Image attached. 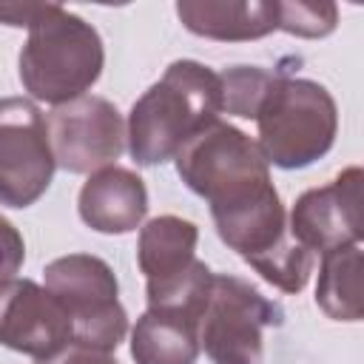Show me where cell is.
<instances>
[{
  "mask_svg": "<svg viewBox=\"0 0 364 364\" xmlns=\"http://www.w3.org/2000/svg\"><path fill=\"white\" fill-rule=\"evenodd\" d=\"M46 117L26 97H0V205L28 208L54 179Z\"/></svg>",
  "mask_w": 364,
  "mask_h": 364,
  "instance_id": "obj_7",
  "label": "cell"
},
{
  "mask_svg": "<svg viewBox=\"0 0 364 364\" xmlns=\"http://www.w3.org/2000/svg\"><path fill=\"white\" fill-rule=\"evenodd\" d=\"M282 321V307L250 282L213 273L210 296L199 316V350L213 364H262L264 330Z\"/></svg>",
  "mask_w": 364,
  "mask_h": 364,
  "instance_id": "obj_6",
  "label": "cell"
},
{
  "mask_svg": "<svg viewBox=\"0 0 364 364\" xmlns=\"http://www.w3.org/2000/svg\"><path fill=\"white\" fill-rule=\"evenodd\" d=\"M256 145L267 165L296 171L313 165L333 148L338 108L321 82L279 74L256 114Z\"/></svg>",
  "mask_w": 364,
  "mask_h": 364,
  "instance_id": "obj_3",
  "label": "cell"
},
{
  "mask_svg": "<svg viewBox=\"0 0 364 364\" xmlns=\"http://www.w3.org/2000/svg\"><path fill=\"white\" fill-rule=\"evenodd\" d=\"M80 219L97 233H131L148 213L145 182L119 165L94 171L77 196Z\"/></svg>",
  "mask_w": 364,
  "mask_h": 364,
  "instance_id": "obj_11",
  "label": "cell"
},
{
  "mask_svg": "<svg viewBox=\"0 0 364 364\" xmlns=\"http://www.w3.org/2000/svg\"><path fill=\"white\" fill-rule=\"evenodd\" d=\"M196 242L199 228L191 219L165 213L145 222L136 242V264L145 273V284L168 282L185 273L196 262Z\"/></svg>",
  "mask_w": 364,
  "mask_h": 364,
  "instance_id": "obj_14",
  "label": "cell"
},
{
  "mask_svg": "<svg viewBox=\"0 0 364 364\" xmlns=\"http://www.w3.org/2000/svg\"><path fill=\"white\" fill-rule=\"evenodd\" d=\"M210 216H213L219 239L230 250H236L250 267L293 239L287 228L284 205L273 185L262 191L259 196L242 205L225 208V210H213Z\"/></svg>",
  "mask_w": 364,
  "mask_h": 364,
  "instance_id": "obj_12",
  "label": "cell"
},
{
  "mask_svg": "<svg viewBox=\"0 0 364 364\" xmlns=\"http://www.w3.org/2000/svg\"><path fill=\"white\" fill-rule=\"evenodd\" d=\"M37 364H119V361L111 353H100V350H91V347L68 344L60 353H54L48 358H40Z\"/></svg>",
  "mask_w": 364,
  "mask_h": 364,
  "instance_id": "obj_21",
  "label": "cell"
},
{
  "mask_svg": "<svg viewBox=\"0 0 364 364\" xmlns=\"http://www.w3.org/2000/svg\"><path fill=\"white\" fill-rule=\"evenodd\" d=\"M23 262H26V242L20 230L6 216H0V282L14 279Z\"/></svg>",
  "mask_w": 364,
  "mask_h": 364,
  "instance_id": "obj_20",
  "label": "cell"
},
{
  "mask_svg": "<svg viewBox=\"0 0 364 364\" xmlns=\"http://www.w3.org/2000/svg\"><path fill=\"white\" fill-rule=\"evenodd\" d=\"M43 3H0V23L3 26H31L40 14Z\"/></svg>",
  "mask_w": 364,
  "mask_h": 364,
  "instance_id": "obj_22",
  "label": "cell"
},
{
  "mask_svg": "<svg viewBox=\"0 0 364 364\" xmlns=\"http://www.w3.org/2000/svg\"><path fill=\"white\" fill-rule=\"evenodd\" d=\"M173 159L182 182L208 199L210 213L242 205L273 185L270 165L256 139L225 119H213L196 131Z\"/></svg>",
  "mask_w": 364,
  "mask_h": 364,
  "instance_id": "obj_4",
  "label": "cell"
},
{
  "mask_svg": "<svg viewBox=\"0 0 364 364\" xmlns=\"http://www.w3.org/2000/svg\"><path fill=\"white\" fill-rule=\"evenodd\" d=\"M0 344L37 361L48 358L71 344V318L37 282L6 279L0 282Z\"/></svg>",
  "mask_w": 364,
  "mask_h": 364,
  "instance_id": "obj_10",
  "label": "cell"
},
{
  "mask_svg": "<svg viewBox=\"0 0 364 364\" xmlns=\"http://www.w3.org/2000/svg\"><path fill=\"white\" fill-rule=\"evenodd\" d=\"M210 284H213V273L210 267L196 259L185 273L168 279V282H156V284H145L148 293V310H159V313H173L191 321H199L208 296H210Z\"/></svg>",
  "mask_w": 364,
  "mask_h": 364,
  "instance_id": "obj_17",
  "label": "cell"
},
{
  "mask_svg": "<svg viewBox=\"0 0 364 364\" xmlns=\"http://www.w3.org/2000/svg\"><path fill=\"white\" fill-rule=\"evenodd\" d=\"M361 182L358 165L344 168L333 182L304 191L290 208V236L313 256L361 242Z\"/></svg>",
  "mask_w": 364,
  "mask_h": 364,
  "instance_id": "obj_9",
  "label": "cell"
},
{
  "mask_svg": "<svg viewBox=\"0 0 364 364\" xmlns=\"http://www.w3.org/2000/svg\"><path fill=\"white\" fill-rule=\"evenodd\" d=\"M46 290L71 318V344L111 353L128 333L119 284L108 262L91 253H68L46 264Z\"/></svg>",
  "mask_w": 364,
  "mask_h": 364,
  "instance_id": "obj_5",
  "label": "cell"
},
{
  "mask_svg": "<svg viewBox=\"0 0 364 364\" xmlns=\"http://www.w3.org/2000/svg\"><path fill=\"white\" fill-rule=\"evenodd\" d=\"M17 65L31 100L63 105L82 97L100 80L105 65L102 37L80 14L57 3H43L28 26Z\"/></svg>",
  "mask_w": 364,
  "mask_h": 364,
  "instance_id": "obj_2",
  "label": "cell"
},
{
  "mask_svg": "<svg viewBox=\"0 0 364 364\" xmlns=\"http://www.w3.org/2000/svg\"><path fill=\"white\" fill-rule=\"evenodd\" d=\"M316 304L333 321L361 318V245L321 253Z\"/></svg>",
  "mask_w": 364,
  "mask_h": 364,
  "instance_id": "obj_16",
  "label": "cell"
},
{
  "mask_svg": "<svg viewBox=\"0 0 364 364\" xmlns=\"http://www.w3.org/2000/svg\"><path fill=\"white\" fill-rule=\"evenodd\" d=\"M46 134L54 165L65 173H94L125 151V119L105 97L82 94L46 114Z\"/></svg>",
  "mask_w": 364,
  "mask_h": 364,
  "instance_id": "obj_8",
  "label": "cell"
},
{
  "mask_svg": "<svg viewBox=\"0 0 364 364\" xmlns=\"http://www.w3.org/2000/svg\"><path fill=\"white\" fill-rule=\"evenodd\" d=\"M222 114L219 74L196 60H176L131 108L125 145L136 165H162Z\"/></svg>",
  "mask_w": 364,
  "mask_h": 364,
  "instance_id": "obj_1",
  "label": "cell"
},
{
  "mask_svg": "<svg viewBox=\"0 0 364 364\" xmlns=\"http://www.w3.org/2000/svg\"><path fill=\"white\" fill-rule=\"evenodd\" d=\"M279 80L276 71H267L262 65H230L219 74V88H222V111L242 117V119H256L262 102L267 100L273 82Z\"/></svg>",
  "mask_w": 364,
  "mask_h": 364,
  "instance_id": "obj_18",
  "label": "cell"
},
{
  "mask_svg": "<svg viewBox=\"0 0 364 364\" xmlns=\"http://www.w3.org/2000/svg\"><path fill=\"white\" fill-rule=\"evenodd\" d=\"M279 0H179L182 26L205 40L247 43L262 40L279 26Z\"/></svg>",
  "mask_w": 364,
  "mask_h": 364,
  "instance_id": "obj_13",
  "label": "cell"
},
{
  "mask_svg": "<svg viewBox=\"0 0 364 364\" xmlns=\"http://www.w3.org/2000/svg\"><path fill=\"white\" fill-rule=\"evenodd\" d=\"M131 358L136 364H196L199 321L145 310L131 330Z\"/></svg>",
  "mask_w": 364,
  "mask_h": 364,
  "instance_id": "obj_15",
  "label": "cell"
},
{
  "mask_svg": "<svg viewBox=\"0 0 364 364\" xmlns=\"http://www.w3.org/2000/svg\"><path fill=\"white\" fill-rule=\"evenodd\" d=\"M279 9V26L287 34L318 40L336 31L338 9L336 3H276Z\"/></svg>",
  "mask_w": 364,
  "mask_h": 364,
  "instance_id": "obj_19",
  "label": "cell"
}]
</instances>
